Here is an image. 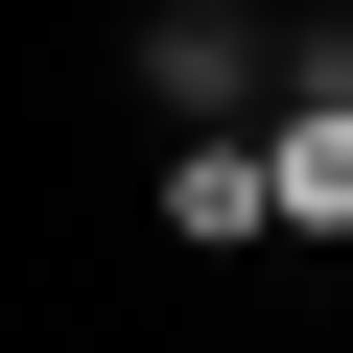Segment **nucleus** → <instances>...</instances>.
Here are the masks:
<instances>
[{
    "label": "nucleus",
    "mask_w": 353,
    "mask_h": 353,
    "mask_svg": "<svg viewBox=\"0 0 353 353\" xmlns=\"http://www.w3.org/2000/svg\"><path fill=\"white\" fill-rule=\"evenodd\" d=\"M118 94L165 141H236L259 118V0H118Z\"/></svg>",
    "instance_id": "f257e3e1"
},
{
    "label": "nucleus",
    "mask_w": 353,
    "mask_h": 353,
    "mask_svg": "<svg viewBox=\"0 0 353 353\" xmlns=\"http://www.w3.org/2000/svg\"><path fill=\"white\" fill-rule=\"evenodd\" d=\"M259 236L353 259V94H259Z\"/></svg>",
    "instance_id": "f03ea898"
},
{
    "label": "nucleus",
    "mask_w": 353,
    "mask_h": 353,
    "mask_svg": "<svg viewBox=\"0 0 353 353\" xmlns=\"http://www.w3.org/2000/svg\"><path fill=\"white\" fill-rule=\"evenodd\" d=\"M141 236H165V259H283V236H259V118H236V141H165V165H141Z\"/></svg>",
    "instance_id": "7ed1b4c3"
}]
</instances>
